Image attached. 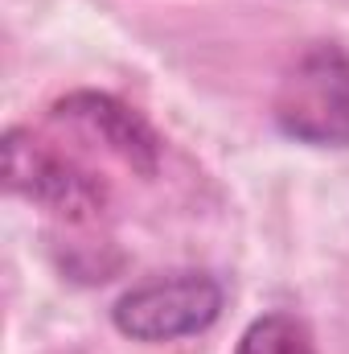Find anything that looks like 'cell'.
Returning a JSON list of instances; mask_svg holds the SVG:
<instances>
[{
	"instance_id": "6da1fadb",
	"label": "cell",
	"mask_w": 349,
	"mask_h": 354,
	"mask_svg": "<svg viewBox=\"0 0 349 354\" xmlns=\"http://www.w3.org/2000/svg\"><path fill=\"white\" fill-rule=\"evenodd\" d=\"M275 124L283 136L317 149H349V54L341 46H308L275 91Z\"/></svg>"
},
{
	"instance_id": "7a4b0ae2",
	"label": "cell",
	"mask_w": 349,
	"mask_h": 354,
	"mask_svg": "<svg viewBox=\"0 0 349 354\" xmlns=\"http://www.w3.org/2000/svg\"><path fill=\"white\" fill-rule=\"evenodd\" d=\"M222 313V284L201 272H181L123 292L111 309V322L132 342H173L201 334Z\"/></svg>"
},
{
	"instance_id": "3957f363",
	"label": "cell",
	"mask_w": 349,
	"mask_h": 354,
	"mask_svg": "<svg viewBox=\"0 0 349 354\" xmlns=\"http://www.w3.org/2000/svg\"><path fill=\"white\" fill-rule=\"evenodd\" d=\"M4 181L12 194L29 198L62 218H74V223L94 218L103 210V185L74 161H66L62 153L33 140L29 132L4 136Z\"/></svg>"
},
{
	"instance_id": "277c9868",
	"label": "cell",
	"mask_w": 349,
	"mask_h": 354,
	"mask_svg": "<svg viewBox=\"0 0 349 354\" xmlns=\"http://www.w3.org/2000/svg\"><path fill=\"white\" fill-rule=\"evenodd\" d=\"M54 115L62 124H74L83 136L99 140L107 153H115L123 165H132L136 174H157L161 161V140L157 132L123 103H115L111 95H70L54 107Z\"/></svg>"
},
{
	"instance_id": "5b68a950",
	"label": "cell",
	"mask_w": 349,
	"mask_h": 354,
	"mask_svg": "<svg viewBox=\"0 0 349 354\" xmlns=\"http://www.w3.org/2000/svg\"><path fill=\"white\" fill-rule=\"evenodd\" d=\"M235 354H317L308 330L288 317V313H267L259 322H251V330L243 334Z\"/></svg>"
}]
</instances>
